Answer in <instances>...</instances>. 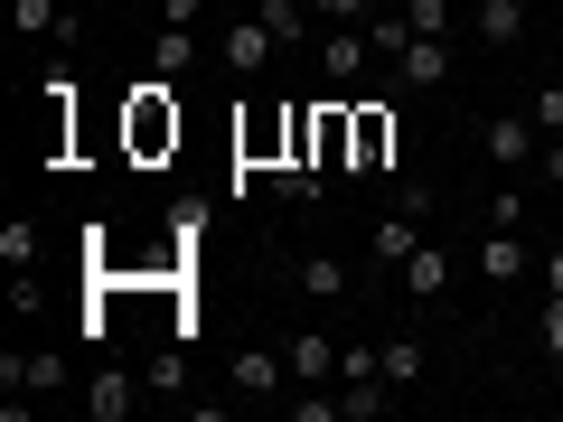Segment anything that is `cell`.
Segmentation results:
<instances>
[{"instance_id":"cell-1","label":"cell","mask_w":563,"mask_h":422,"mask_svg":"<svg viewBox=\"0 0 563 422\" xmlns=\"http://www.w3.org/2000/svg\"><path fill=\"white\" fill-rule=\"evenodd\" d=\"M479 151H488V169H507V179H536L544 132H536V113H488L479 122Z\"/></svg>"},{"instance_id":"cell-2","label":"cell","mask_w":563,"mask_h":422,"mask_svg":"<svg viewBox=\"0 0 563 422\" xmlns=\"http://www.w3.org/2000/svg\"><path fill=\"white\" fill-rule=\"evenodd\" d=\"M217 57L235 66V76H263V66L282 57V38H273V29L254 20V10H235V20H225V38H217Z\"/></svg>"},{"instance_id":"cell-3","label":"cell","mask_w":563,"mask_h":422,"mask_svg":"<svg viewBox=\"0 0 563 422\" xmlns=\"http://www.w3.org/2000/svg\"><path fill=\"white\" fill-rule=\"evenodd\" d=\"M66 376H76V366H66L57 347H10V357H0V385H10V395H57Z\"/></svg>"},{"instance_id":"cell-4","label":"cell","mask_w":563,"mask_h":422,"mask_svg":"<svg viewBox=\"0 0 563 422\" xmlns=\"http://www.w3.org/2000/svg\"><path fill=\"white\" fill-rule=\"evenodd\" d=\"M526 263H536V254H526L517 225H488V244H479V281H488V291H517Z\"/></svg>"},{"instance_id":"cell-5","label":"cell","mask_w":563,"mask_h":422,"mask_svg":"<svg viewBox=\"0 0 563 422\" xmlns=\"http://www.w3.org/2000/svg\"><path fill=\"white\" fill-rule=\"evenodd\" d=\"M366 66H376V47H366V29H320V76L339 85V95H347V85L366 76Z\"/></svg>"},{"instance_id":"cell-6","label":"cell","mask_w":563,"mask_h":422,"mask_svg":"<svg viewBox=\"0 0 563 422\" xmlns=\"http://www.w3.org/2000/svg\"><path fill=\"white\" fill-rule=\"evenodd\" d=\"M151 395L141 376H122V366H95V385H85V413L95 422H132V403Z\"/></svg>"},{"instance_id":"cell-7","label":"cell","mask_w":563,"mask_h":422,"mask_svg":"<svg viewBox=\"0 0 563 422\" xmlns=\"http://www.w3.org/2000/svg\"><path fill=\"white\" fill-rule=\"evenodd\" d=\"M132 141H141V151L179 141V103H169V76H161V85H141V103H132Z\"/></svg>"},{"instance_id":"cell-8","label":"cell","mask_w":563,"mask_h":422,"mask_svg":"<svg viewBox=\"0 0 563 422\" xmlns=\"http://www.w3.org/2000/svg\"><path fill=\"white\" fill-rule=\"evenodd\" d=\"M395 85H413V95H432V85H451V38H413L395 57Z\"/></svg>"},{"instance_id":"cell-9","label":"cell","mask_w":563,"mask_h":422,"mask_svg":"<svg viewBox=\"0 0 563 422\" xmlns=\"http://www.w3.org/2000/svg\"><path fill=\"white\" fill-rule=\"evenodd\" d=\"M282 385H291V357H273V347H244V357H235V395L244 403L282 395Z\"/></svg>"},{"instance_id":"cell-10","label":"cell","mask_w":563,"mask_h":422,"mask_svg":"<svg viewBox=\"0 0 563 422\" xmlns=\"http://www.w3.org/2000/svg\"><path fill=\"white\" fill-rule=\"evenodd\" d=\"M451 273H461V263H451L442 244H413V254H404V291H413V301H442Z\"/></svg>"},{"instance_id":"cell-11","label":"cell","mask_w":563,"mask_h":422,"mask_svg":"<svg viewBox=\"0 0 563 422\" xmlns=\"http://www.w3.org/2000/svg\"><path fill=\"white\" fill-rule=\"evenodd\" d=\"M291 281H301V301H347V291H357V273H347L339 254H301Z\"/></svg>"},{"instance_id":"cell-12","label":"cell","mask_w":563,"mask_h":422,"mask_svg":"<svg viewBox=\"0 0 563 422\" xmlns=\"http://www.w3.org/2000/svg\"><path fill=\"white\" fill-rule=\"evenodd\" d=\"M282 357H291V376H301V385H329V376H339V338H320V329H301Z\"/></svg>"},{"instance_id":"cell-13","label":"cell","mask_w":563,"mask_h":422,"mask_svg":"<svg viewBox=\"0 0 563 422\" xmlns=\"http://www.w3.org/2000/svg\"><path fill=\"white\" fill-rule=\"evenodd\" d=\"M470 29H479V47H517L526 38V0H479Z\"/></svg>"},{"instance_id":"cell-14","label":"cell","mask_w":563,"mask_h":422,"mask_svg":"<svg viewBox=\"0 0 563 422\" xmlns=\"http://www.w3.org/2000/svg\"><path fill=\"white\" fill-rule=\"evenodd\" d=\"M339 413H347V422L395 413V385H385V376H339Z\"/></svg>"},{"instance_id":"cell-15","label":"cell","mask_w":563,"mask_h":422,"mask_svg":"<svg viewBox=\"0 0 563 422\" xmlns=\"http://www.w3.org/2000/svg\"><path fill=\"white\" fill-rule=\"evenodd\" d=\"M254 20L273 29L282 47H310V0H254Z\"/></svg>"},{"instance_id":"cell-16","label":"cell","mask_w":563,"mask_h":422,"mask_svg":"<svg viewBox=\"0 0 563 422\" xmlns=\"http://www.w3.org/2000/svg\"><path fill=\"white\" fill-rule=\"evenodd\" d=\"M188 66H198V29H161V38H151V76H169V85H179Z\"/></svg>"},{"instance_id":"cell-17","label":"cell","mask_w":563,"mask_h":422,"mask_svg":"<svg viewBox=\"0 0 563 422\" xmlns=\"http://www.w3.org/2000/svg\"><path fill=\"white\" fill-rule=\"evenodd\" d=\"M413 244H422V225H413V216H385L376 235H366V254H376L385 273H404V254H413Z\"/></svg>"},{"instance_id":"cell-18","label":"cell","mask_w":563,"mask_h":422,"mask_svg":"<svg viewBox=\"0 0 563 422\" xmlns=\"http://www.w3.org/2000/svg\"><path fill=\"white\" fill-rule=\"evenodd\" d=\"M376 366H385V385L404 395V385H422V366H432V357H422V338H385V347H376Z\"/></svg>"},{"instance_id":"cell-19","label":"cell","mask_w":563,"mask_h":422,"mask_svg":"<svg viewBox=\"0 0 563 422\" xmlns=\"http://www.w3.org/2000/svg\"><path fill=\"white\" fill-rule=\"evenodd\" d=\"M366 47H376V57H385V66H395V57H404V47H413V20H404L395 0H385L376 20H366Z\"/></svg>"},{"instance_id":"cell-20","label":"cell","mask_w":563,"mask_h":422,"mask_svg":"<svg viewBox=\"0 0 563 422\" xmlns=\"http://www.w3.org/2000/svg\"><path fill=\"white\" fill-rule=\"evenodd\" d=\"M385 151H395V122H385V113H357V151H347V169H385Z\"/></svg>"},{"instance_id":"cell-21","label":"cell","mask_w":563,"mask_h":422,"mask_svg":"<svg viewBox=\"0 0 563 422\" xmlns=\"http://www.w3.org/2000/svg\"><path fill=\"white\" fill-rule=\"evenodd\" d=\"M10 29L20 38H66V10L57 0H10Z\"/></svg>"},{"instance_id":"cell-22","label":"cell","mask_w":563,"mask_h":422,"mask_svg":"<svg viewBox=\"0 0 563 422\" xmlns=\"http://www.w3.org/2000/svg\"><path fill=\"white\" fill-rule=\"evenodd\" d=\"M404 20H413V38H461V10L451 0H404Z\"/></svg>"},{"instance_id":"cell-23","label":"cell","mask_w":563,"mask_h":422,"mask_svg":"<svg viewBox=\"0 0 563 422\" xmlns=\"http://www.w3.org/2000/svg\"><path fill=\"white\" fill-rule=\"evenodd\" d=\"M0 263H10V273H29V263H38V225H29V216L0 225Z\"/></svg>"},{"instance_id":"cell-24","label":"cell","mask_w":563,"mask_h":422,"mask_svg":"<svg viewBox=\"0 0 563 422\" xmlns=\"http://www.w3.org/2000/svg\"><path fill=\"white\" fill-rule=\"evenodd\" d=\"M310 169H320V160H282V169H273V188H282L291 207H310V198H320V179H310Z\"/></svg>"},{"instance_id":"cell-25","label":"cell","mask_w":563,"mask_h":422,"mask_svg":"<svg viewBox=\"0 0 563 422\" xmlns=\"http://www.w3.org/2000/svg\"><path fill=\"white\" fill-rule=\"evenodd\" d=\"M526 113H536L544 141H563V85H536V95H526Z\"/></svg>"},{"instance_id":"cell-26","label":"cell","mask_w":563,"mask_h":422,"mask_svg":"<svg viewBox=\"0 0 563 422\" xmlns=\"http://www.w3.org/2000/svg\"><path fill=\"white\" fill-rule=\"evenodd\" d=\"M310 10H320L329 29H366V20H376V10H385V0H310Z\"/></svg>"},{"instance_id":"cell-27","label":"cell","mask_w":563,"mask_h":422,"mask_svg":"<svg viewBox=\"0 0 563 422\" xmlns=\"http://www.w3.org/2000/svg\"><path fill=\"white\" fill-rule=\"evenodd\" d=\"M141 385H151V395H179V385H188V357H179V347H161V357H151V376H141Z\"/></svg>"},{"instance_id":"cell-28","label":"cell","mask_w":563,"mask_h":422,"mask_svg":"<svg viewBox=\"0 0 563 422\" xmlns=\"http://www.w3.org/2000/svg\"><path fill=\"white\" fill-rule=\"evenodd\" d=\"M432 207H442V198H432V179H404V188H395V216H413V225H422Z\"/></svg>"},{"instance_id":"cell-29","label":"cell","mask_w":563,"mask_h":422,"mask_svg":"<svg viewBox=\"0 0 563 422\" xmlns=\"http://www.w3.org/2000/svg\"><path fill=\"white\" fill-rule=\"evenodd\" d=\"M291 422H347V413H339V395H320V385H310V395H291Z\"/></svg>"},{"instance_id":"cell-30","label":"cell","mask_w":563,"mask_h":422,"mask_svg":"<svg viewBox=\"0 0 563 422\" xmlns=\"http://www.w3.org/2000/svg\"><path fill=\"white\" fill-rule=\"evenodd\" d=\"M488 225H526V179H507L498 198H488Z\"/></svg>"},{"instance_id":"cell-31","label":"cell","mask_w":563,"mask_h":422,"mask_svg":"<svg viewBox=\"0 0 563 422\" xmlns=\"http://www.w3.org/2000/svg\"><path fill=\"white\" fill-rule=\"evenodd\" d=\"M536 338H544V357L563 366V291H544V329H536Z\"/></svg>"},{"instance_id":"cell-32","label":"cell","mask_w":563,"mask_h":422,"mask_svg":"<svg viewBox=\"0 0 563 422\" xmlns=\"http://www.w3.org/2000/svg\"><path fill=\"white\" fill-rule=\"evenodd\" d=\"M536 179H544V188H563V141H544V151H536Z\"/></svg>"},{"instance_id":"cell-33","label":"cell","mask_w":563,"mask_h":422,"mask_svg":"<svg viewBox=\"0 0 563 422\" xmlns=\"http://www.w3.org/2000/svg\"><path fill=\"white\" fill-rule=\"evenodd\" d=\"M161 20H169V29H188V20H207V0H161Z\"/></svg>"},{"instance_id":"cell-34","label":"cell","mask_w":563,"mask_h":422,"mask_svg":"<svg viewBox=\"0 0 563 422\" xmlns=\"http://www.w3.org/2000/svg\"><path fill=\"white\" fill-rule=\"evenodd\" d=\"M544 291H563V244H554V254H544Z\"/></svg>"}]
</instances>
